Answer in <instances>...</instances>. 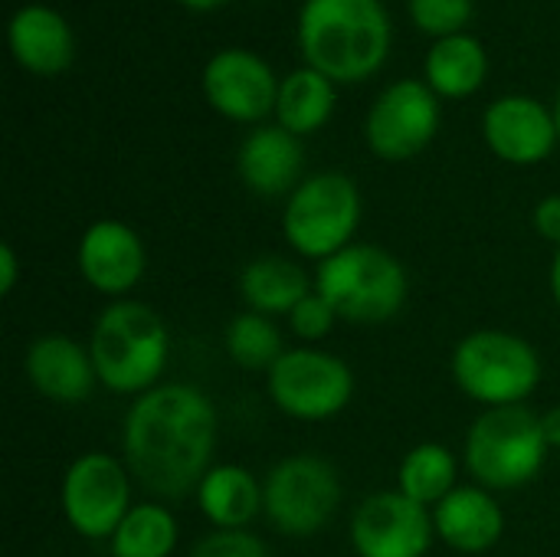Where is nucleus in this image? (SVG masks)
I'll return each mask as SVG.
<instances>
[{
    "mask_svg": "<svg viewBox=\"0 0 560 557\" xmlns=\"http://www.w3.org/2000/svg\"><path fill=\"white\" fill-rule=\"evenodd\" d=\"M220 417L213 401L187 381H164L135 397L121 420V460L154 499L194 496L217 466Z\"/></svg>",
    "mask_w": 560,
    "mask_h": 557,
    "instance_id": "nucleus-1",
    "label": "nucleus"
},
{
    "mask_svg": "<svg viewBox=\"0 0 560 557\" xmlns=\"http://www.w3.org/2000/svg\"><path fill=\"white\" fill-rule=\"evenodd\" d=\"M299 46L308 69L331 82L374 76L390 53V20L381 0H305Z\"/></svg>",
    "mask_w": 560,
    "mask_h": 557,
    "instance_id": "nucleus-2",
    "label": "nucleus"
},
{
    "mask_svg": "<svg viewBox=\"0 0 560 557\" xmlns=\"http://www.w3.org/2000/svg\"><path fill=\"white\" fill-rule=\"evenodd\" d=\"M89 355L98 384L121 397H141L164 384L171 361V332L161 312L138 299L108 302L92 325Z\"/></svg>",
    "mask_w": 560,
    "mask_h": 557,
    "instance_id": "nucleus-3",
    "label": "nucleus"
},
{
    "mask_svg": "<svg viewBox=\"0 0 560 557\" xmlns=\"http://www.w3.org/2000/svg\"><path fill=\"white\" fill-rule=\"evenodd\" d=\"M315 292L348 325H387L407 305L410 276L390 250L351 243L315 266Z\"/></svg>",
    "mask_w": 560,
    "mask_h": 557,
    "instance_id": "nucleus-4",
    "label": "nucleus"
},
{
    "mask_svg": "<svg viewBox=\"0 0 560 557\" xmlns=\"http://www.w3.org/2000/svg\"><path fill=\"white\" fill-rule=\"evenodd\" d=\"M548 456L541 414L525 404L482 410L463 443V469L489 492H515L535 483Z\"/></svg>",
    "mask_w": 560,
    "mask_h": 557,
    "instance_id": "nucleus-5",
    "label": "nucleus"
},
{
    "mask_svg": "<svg viewBox=\"0 0 560 557\" xmlns=\"http://www.w3.org/2000/svg\"><path fill=\"white\" fill-rule=\"evenodd\" d=\"M450 371L463 397L479 404L482 410L518 407L541 384V355L538 348L502 328H479L456 341Z\"/></svg>",
    "mask_w": 560,
    "mask_h": 557,
    "instance_id": "nucleus-6",
    "label": "nucleus"
},
{
    "mask_svg": "<svg viewBox=\"0 0 560 557\" xmlns=\"http://www.w3.org/2000/svg\"><path fill=\"white\" fill-rule=\"evenodd\" d=\"M361 213L358 184L341 171H318L285 197L282 236L299 259L318 266L354 243Z\"/></svg>",
    "mask_w": 560,
    "mask_h": 557,
    "instance_id": "nucleus-7",
    "label": "nucleus"
},
{
    "mask_svg": "<svg viewBox=\"0 0 560 557\" xmlns=\"http://www.w3.org/2000/svg\"><path fill=\"white\" fill-rule=\"evenodd\" d=\"M345 499L338 469L315 453L279 460L262 479V515L285 538H312L325 532Z\"/></svg>",
    "mask_w": 560,
    "mask_h": 557,
    "instance_id": "nucleus-8",
    "label": "nucleus"
},
{
    "mask_svg": "<svg viewBox=\"0 0 560 557\" xmlns=\"http://www.w3.org/2000/svg\"><path fill=\"white\" fill-rule=\"evenodd\" d=\"M354 371L345 358L318 348H289L266 374L269 401L279 414L299 423H325L354 401Z\"/></svg>",
    "mask_w": 560,
    "mask_h": 557,
    "instance_id": "nucleus-9",
    "label": "nucleus"
},
{
    "mask_svg": "<svg viewBox=\"0 0 560 557\" xmlns=\"http://www.w3.org/2000/svg\"><path fill=\"white\" fill-rule=\"evenodd\" d=\"M135 476L121 456L89 450L79 453L62 473V515L69 529L85 542H108L121 519L131 512Z\"/></svg>",
    "mask_w": 560,
    "mask_h": 557,
    "instance_id": "nucleus-10",
    "label": "nucleus"
},
{
    "mask_svg": "<svg viewBox=\"0 0 560 557\" xmlns=\"http://www.w3.org/2000/svg\"><path fill=\"white\" fill-rule=\"evenodd\" d=\"M440 131V95L420 79H400L387 85L368 118L364 141L381 161L400 164L430 148Z\"/></svg>",
    "mask_w": 560,
    "mask_h": 557,
    "instance_id": "nucleus-11",
    "label": "nucleus"
},
{
    "mask_svg": "<svg viewBox=\"0 0 560 557\" xmlns=\"http://www.w3.org/2000/svg\"><path fill=\"white\" fill-rule=\"evenodd\" d=\"M348 538L358 557H427L436 542L433 512L397 489H381L358 502Z\"/></svg>",
    "mask_w": 560,
    "mask_h": 557,
    "instance_id": "nucleus-12",
    "label": "nucleus"
},
{
    "mask_svg": "<svg viewBox=\"0 0 560 557\" xmlns=\"http://www.w3.org/2000/svg\"><path fill=\"white\" fill-rule=\"evenodd\" d=\"M203 95L230 121L259 125L276 115L279 79L272 66L249 49H223L203 66Z\"/></svg>",
    "mask_w": 560,
    "mask_h": 557,
    "instance_id": "nucleus-13",
    "label": "nucleus"
},
{
    "mask_svg": "<svg viewBox=\"0 0 560 557\" xmlns=\"http://www.w3.org/2000/svg\"><path fill=\"white\" fill-rule=\"evenodd\" d=\"M75 266L82 282L108 302L131 299V289H138V282L144 279L148 250L135 227L105 217L85 227L75 246Z\"/></svg>",
    "mask_w": 560,
    "mask_h": 557,
    "instance_id": "nucleus-14",
    "label": "nucleus"
},
{
    "mask_svg": "<svg viewBox=\"0 0 560 557\" xmlns=\"http://www.w3.org/2000/svg\"><path fill=\"white\" fill-rule=\"evenodd\" d=\"M482 138L489 151L505 164H541L560 144L555 108L532 95H502L482 115Z\"/></svg>",
    "mask_w": 560,
    "mask_h": 557,
    "instance_id": "nucleus-15",
    "label": "nucleus"
},
{
    "mask_svg": "<svg viewBox=\"0 0 560 557\" xmlns=\"http://www.w3.org/2000/svg\"><path fill=\"white\" fill-rule=\"evenodd\" d=\"M23 374L39 397H46L59 407L85 404L92 397V391L98 387V374H95L89 345H82L62 332H46L30 341V348L23 355Z\"/></svg>",
    "mask_w": 560,
    "mask_h": 557,
    "instance_id": "nucleus-16",
    "label": "nucleus"
},
{
    "mask_svg": "<svg viewBox=\"0 0 560 557\" xmlns=\"http://www.w3.org/2000/svg\"><path fill=\"white\" fill-rule=\"evenodd\" d=\"M302 167V141L282 125H256L236 151V174L256 197H289L305 181Z\"/></svg>",
    "mask_w": 560,
    "mask_h": 557,
    "instance_id": "nucleus-17",
    "label": "nucleus"
},
{
    "mask_svg": "<svg viewBox=\"0 0 560 557\" xmlns=\"http://www.w3.org/2000/svg\"><path fill=\"white\" fill-rule=\"evenodd\" d=\"M436 542H443L456 555H486L505 535V512L495 492L469 483L456 486L436 509H433Z\"/></svg>",
    "mask_w": 560,
    "mask_h": 557,
    "instance_id": "nucleus-18",
    "label": "nucleus"
},
{
    "mask_svg": "<svg viewBox=\"0 0 560 557\" xmlns=\"http://www.w3.org/2000/svg\"><path fill=\"white\" fill-rule=\"evenodd\" d=\"M10 53L33 76H59L75 59V36L62 13L43 3H26L10 16Z\"/></svg>",
    "mask_w": 560,
    "mask_h": 557,
    "instance_id": "nucleus-19",
    "label": "nucleus"
},
{
    "mask_svg": "<svg viewBox=\"0 0 560 557\" xmlns=\"http://www.w3.org/2000/svg\"><path fill=\"white\" fill-rule=\"evenodd\" d=\"M200 515L220 532H243L262 515V479L240 463H217L194 492Z\"/></svg>",
    "mask_w": 560,
    "mask_h": 557,
    "instance_id": "nucleus-20",
    "label": "nucleus"
},
{
    "mask_svg": "<svg viewBox=\"0 0 560 557\" xmlns=\"http://www.w3.org/2000/svg\"><path fill=\"white\" fill-rule=\"evenodd\" d=\"M315 292V276L292 256L266 253L243 266L240 272V295L249 312L285 318L305 295Z\"/></svg>",
    "mask_w": 560,
    "mask_h": 557,
    "instance_id": "nucleus-21",
    "label": "nucleus"
},
{
    "mask_svg": "<svg viewBox=\"0 0 560 557\" xmlns=\"http://www.w3.org/2000/svg\"><path fill=\"white\" fill-rule=\"evenodd\" d=\"M489 72V56L482 43L469 33L443 36L427 53V85L440 98H469L482 89Z\"/></svg>",
    "mask_w": 560,
    "mask_h": 557,
    "instance_id": "nucleus-22",
    "label": "nucleus"
},
{
    "mask_svg": "<svg viewBox=\"0 0 560 557\" xmlns=\"http://www.w3.org/2000/svg\"><path fill=\"white\" fill-rule=\"evenodd\" d=\"M459 469L463 463L456 453L443 443H417L404 453L397 466V492L413 499L423 509H436L456 486H459Z\"/></svg>",
    "mask_w": 560,
    "mask_h": 557,
    "instance_id": "nucleus-23",
    "label": "nucleus"
},
{
    "mask_svg": "<svg viewBox=\"0 0 560 557\" xmlns=\"http://www.w3.org/2000/svg\"><path fill=\"white\" fill-rule=\"evenodd\" d=\"M335 112V82L318 69H295L279 82L276 125L292 135H312L328 125Z\"/></svg>",
    "mask_w": 560,
    "mask_h": 557,
    "instance_id": "nucleus-24",
    "label": "nucleus"
},
{
    "mask_svg": "<svg viewBox=\"0 0 560 557\" xmlns=\"http://www.w3.org/2000/svg\"><path fill=\"white\" fill-rule=\"evenodd\" d=\"M177 545L180 525L164 502H135L108 538L112 557H174Z\"/></svg>",
    "mask_w": 560,
    "mask_h": 557,
    "instance_id": "nucleus-25",
    "label": "nucleus"
},
{
    "mask_svg": "<svg viewBox=\"0 0 560 557\" xmlns=\"http://www.w3.org/2000/svg\"><path fill=\"white\" fill-rule=\"evenodd\" d=\"M223 351L226 358L253 374H269L272 364L289 351L282 328L276 325V318L259 315V312H240L226 322L223 332Z\"/></svg>",
    "mask_w": 560,
    "mask_h": 557,
    "instance_id": "nucleus-26",
    "label": "nucleus"
},
{
    "mask_svg": "<svg viewBox=\"0 0 560 557\" xmlns=\"http://www.w3.org/2000/svg\"><path fill=\"white\" fill-rule=\"evenodd\" d=\"M472 10L476 0H410L413 23L436 39L463 33L466 23L472 20Z\"/></svg>",
    "mask_w": 560,
    "mask_h": 557,
    "instance_id": "nucleus-27",
    "label": "nucleus"
},
{
    "mask_svg": "<svg viewBox=\"0 0 560 557\" xmlns=\"http://www.w3.org/2000/svg\"><path fill=\"white\" fill-rule=\"evenodd\" d=\"M285 318H289V332H292L302 345H318V341H325V338L335 332V325L341 322L338 312H335L318 292L305 295Z\"/></svg>",
    "mask_w": 560,
    "mask_h": 557,
    "instance_id": "nucleus-28",
    "label": "nucleus"
},
{
    "mask_svg": "<svg viewBox=\"0 0 560 557\" xmlns=\"http://www.w3.org/2000/svg\"><path fill=\"white\" fill-rule=\"evenodd\" d=\"M187 557H269V548L259 535H253L249 529L243 532H207Z\"/></svg>",
    "mask_w": 560,
    "mask_h": 557,
    "instance_id": "nucleus-29",
    "label": "nucleus"
},
{
    "mask_svg": "<svg viewBox=\"0 0 560 557\" xmlns=\"http://www.w3.org/2000/svg\"><path fill=\"white\" fill-rule=\"evenodd\" d=\"M532 223H535V233L551 243L555 250L560 246V194H548L545 200H538L535 213H532Z\"/></svg>",
    "mask_w": 560,
    "mask_h": 557,
    "instance_id": "nucleus-30",
    "label": "nucleus"
},
{
    "mask_svg": "<svg viewBox=\"0 0 560 557\" xmlns=\"http://www.w3.org/2000/svg\"><path fill=\"white\" fill-rule=\"evenodd\" d=\"M20 282V259L10 243H0V295H13Z\"/></svg>",
    "mask_w": 560,
    "mask_h": 557,
    "instance_id": "nucleus-31",
    "label": "nucleus"
},
{
    "mask_svg": "<svg viewBox=\"0 0 560 557\" xmlns=\"http://www.w3.org/2000/svg\"><path fill=\"white\" fill-rule=\"evenodd\" d=\"M541 430H545V440H548L551 453H555V450L560 453V404L541 414Z\"/></svg>",
    "mask_w": 560,
    "mask_h": 557,
    "instance_id": "nucleus-32",
    "label": "nucleus"
},
{
    "mask_svg": "<svg viewBox=\"0 0 560 557\" xmlns=\"http://www.w3.org/2000/svg\"><path fill=\"white\" fill-rule=\"evenodd\" d=\"M551 295H555V302H558L560 309V246L555 250V263H551Z\"/></svg>",
    "mask_w": 560,
    "mask_h": 557,
    "instance_id": "nucleus-33",
    "label": "nucleus"
},
{
    "mask_svg": "<svg viewBox=\"0 0 560 557\" xmlns=\"http://www.w3.org/2000/svg\"><path fill=\"white\" fill-rule=\"evenodd\" d=\"M177 3H184V7H190V10H217V7H223L226 0H177Z\"/></svg>",
    "mask_w": 560,
    "mask_h": 557,
    "instance_id": "nucleus-34",
    "label": "nucleus"
},
{
    "mask_svg": "<svg viewBox=\"0 0 560 557\" xmlns=\"http://www.w3.org/2000/svg\"><path fill=\"white\" fill-rule=\"evenodd\" d=\"M555 125H558V141H560V95H558V102H555Z\"/></svg>",
    "mask_w": 560,
    "mask_h": 557,
    "instance_id": "nucleus-35",
    "label": "nucleus"
}]
</instances>
